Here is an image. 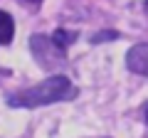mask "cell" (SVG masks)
<instances>
[{"mask_svg":"<svg viewBox=\"0 0 148 138\" xmlns=\"http://www.w3.org/2000/svg\"><path fill=\"white\" fill-rule=\"evenodd\" d=\"M126 67L131 69L133 74L148 77V42L133 44L131 49L126 52Z\"/></svg>","mask_w":148,"mask_h":138,"instance_id":"2","label":"cell"},{"mask_svg":"<svg viewBox=\"0 0 148 138\" xmlns=\"http://www.w3.org/2000/svg\"><path fill=\"white\" fill-rule=\"evenodd\" d=\"M22 3H30V5H35V8H37L40 3H42V0H22Z\"/></svg>","mask_w":148,"mask_h":138,"instance_id":"6","label":"cell"},{"mask_svg":"<svg viewBox=\"0 0 148 138\" xmlns=\"http://www.w3.org/2000/svg\"><path fill=\"white\" fill-rule=\"evenodd\" d=\"M15 35V22L5 10H0V44H10Z\"/></svg>","mask_w":148,"mask_h":138,"instance_id":"3","label":"cell"},{"mask_svg":"<svg viewBox=\"0 0 148 138\" xmlns=\"http://www.w3.org/2000/svg\"><path fill=\"white\" fill-rule=\"evenodd\" d=\"M119 37V32H99V35H94L91 37V44H99V42H106V40H116Z\"/></svg>","mask_w":148,"mask_h":138,"instance_id":"5","label":"cell"},{"mask_svg":"<svg viewBox=\"0 0 148 138\" xmlns=\"http://www.w3.org/2000/svg\"><path fill=\"white\" fill-rule=\"evenodd\" d=\"M49 40H52V42H54V47H57L59 52H67V47H69V44L74 42V40H77V32L57 30V32H54V35H52V37H49Z\"/></svg>","mask_w":148,"mask_h":138,"instance_id":"4","label":"cell"},{"mask_svg":"<svg viewBox=\"0 0 148 138\" xmlns=\"http://www.w3.org/2000/svg\"><path fill=\"white\" fill-rule=\"evenodd\" d=\"M146 123H148V106H146Z\"/></svg>","mask_w":148,"mask_h":138,"instance_id":"7","label":"cell"},{"mask_svg":"<svg viewBox=\"0 0 148 138\" xmlns=\"http://www.w3.org/2000/svg\"><path fill=\"white\" fill-rule=\"evenodd\" d=\"M74 96H77L74 84L67 77L57 74L12 94L8 101H10V106H17V109H35V106H49V104H57V101H69Z\"/></svg>","mask_w":148,"mask_h":138,"instance_id":"1","label":"cell"}]
</instances>
